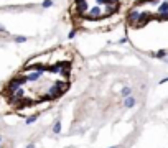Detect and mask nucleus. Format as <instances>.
I'll return each instance as SVG.
<instances>
[{
    "mask_svg": "<svg viewBox=\"0 0 168 148\" xmlns=\"http://www.w3.org/2000/svg\"><path fill=\"white\" fill-rule=\"evenodd\" d=\"M84 71V56L73 43L35 53L0 86V117L35 119L71 92Z\"/></svg>",
    "mask_w": 168,
    "mask_h": 148,
    "instance_id": "obj_1",
    "label": "nucleus"
},
{
    "mask_svg": "<svg viewBox=\"0 0 168 148\" xmlns=\"http://www.w3.org/2000/svg\"><path fill=\"white\" fill-rule=\"evenodd\" d=\"M134 0H68L64 18L76 33H110L125 25Z\"/></svg>",
    "mask_w": 168,
    "mask_h": 148,
    "instance_id": "obj_2",
    "label": "nucleus"
},
{
    "mask_svg": "<svg viewBox=\"0 0 168 148\" xmlns=\"http://www.w3.org/2000/svg\"><path fill=\"white\" fill-rule=\"evenodd\" d=\"M152 23H168V0H134L125 28L137 31Z\"/></svg>",
    "mask_w": 168,
    "mask_h": 148,
    "instance_id": "obj_3",
    "label": "nucleus"
}]
</instances>
